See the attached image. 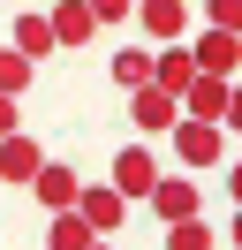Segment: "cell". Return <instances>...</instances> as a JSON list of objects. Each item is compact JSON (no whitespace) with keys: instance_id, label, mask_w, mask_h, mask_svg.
Masks as SVG:
<instances>
[{"instance_id":"cell-1","label":"cell","mask_w":242,"mask_h":250,"mask_svg":"<svg viewBox=\"0 0 242 250\" xmlns=\"http://www.w3.org/2000/svg\"><path fill=\"white\" fill-rule=\"evenodd\" d=\"M182 114L189 122H235V76H189L182 83Z\"/></svg>"},{"instance_id":"cell-2","label":"cell","mask_w":242,"mask_h":250,"mask_svg":"<svg viewBox=\"0 0 242 250\" xmlns=\"http://www.w3.org/2000/svg\"><path fill=\"white\" fill-rule=\"evenodd\" d=\"M174 152H182V167H220L227 159V129L220 122H189V114H174Z\"/></svg>"},{"instance_id":"cell-3","label":"cell","mask_w":242,"mask_h":250,"mask_svg":"<svg viewBox=\"0 0 242 250\" xmlns=\"http://www.w3.org/2000/svg\"><path fill=\"white\" fill-rule=\"evenodd\" d=\"M76 212L91 220V235H114L121 212H129V197H121L114 182H83V189H76Z\"/></svg>"},{"instance_id":"cell-4","label":"cell","mask_w":242,"mask_h":250,"mask_svg":"<svg viewBox=\"0 0 242 250\" xmlns=\"http://www.w3.org/2000/svg\"><path fill=\"white\" fill-rule=\"evenodd\" d=\"M23 189L45 205V212H60V205H76V189H83V182H76V167H68V159H38V174H30Z\"/></svg>"},{"instance_id":"cell-5","label":"cell","mask_w":242,"mask_h":250,"mask_svg":"<svg viewBox=\"0 0 242 250\" xmlns=\"http://www.w3.org/2000/svg\"><path fill=\"white\" fill-rule=\"evenodd\" d=\"M38 159H45V144H38V137H23V129H8V137H0V182L23 189L30 174H38Z\"/></svg>"},{"instance_id":"cell-6","label":"cell","mask_w":242,"mask_h":250,"mask_svg":"<svg viewBox=\"0 0 242 250\" xmlns=\"http://www.w3.org/2000/svg\"><path fill=\"white\" fill-rule=\"evenodd\" d=\"M129 16H136V23H144V31H151V38H159V46H174V38H182V31H189V0H136Z\"/></svg>"},{"instance_id":"cell-7","label":"cell","mask_w":242,"mask_h":250,"mask_svg":"<svg viewBox=\"0 0 242 250\" xmlns=\"http://www.w3.org/2000/svg\"><path fill=\"white\" fill-rule=\"evenodd\" d=\"M151 182H159V159H151L144 144H121V152H114V189H121V197H144Z\"/></svg>"},{"instance_id":"cell-8","label":"cell","mask_w":242,"mask_h":250,"mask_svg":"<svg viewBox=\"0 0 242 250\" xmlns=\"http://www.w3.org/2000/svg\"><path fill=\"white\" fill-rule=\"evenodd\" d=\"M189 61H197V76H235L242 46H235V31H204V38L189 46Z\"/></svg>"},{"instance_id":"cell-9","label":"cell","mask_w":242,"mask_h":250,"mask_svg":"<svg viewBox=\"0 0 242 250\" xmlns=\"http://www.w3.org/2000/svg\"><path fill=\"white\" fill-rule=\"evenodd\" d=\"M129 114H136V129H174L182 99H174V91H159V83H136V91H129Z\"/></svg>"},{"instance_id":"cell-10","label":"cell","mask_w":242,"mask_h":250,"mask_svg":"<svg viewBox=\"0 0 242 250\" xmlns=\"http://www.w3.org/2000/svg\"><path fill=\"white\" fill-rule=\"evenodd\" d=\"M45 23H53V46H83V38L99 31L83 0H53V16H45Z\"/></svg>"},{"instance_id":"cell-11","label":"cell","mask_w":242,"mask_h":250,"mask_svg":"<svg viewBox=\"0 0 242 250\" xmlns=\"http://www.w3.org/2000/svg\"><path fill=\"white\" fill-rule=\"evenodd\" d=\"M197 76V61H189V46H159L151 53V83H159V91H174L182 99V83Z\"/></svg>"},{"instance_id":"cell-12","label":"cell","mask_w":242,"mask_h":250,"mask_svg":"<svg viewBox=\"0 0 242 250\" xmlns=\"http://www.w3.org/2000/svg\"><path fill=\"white\" fill-rule=\"evenodd\" d=\"M99 235H91V220L76 212V205H60L53 212V228H45V250H91Z\"/></svg>"},{"instance_id":"cell-13","label":"cell","mask_w":242,"mask_h":250,"mask_svg":"<svg viewBox=\"0 0 242 250\" xmlns=\"http://www.w3.org/2000/svg\"><path fill=\"white\" fill-rule=\"evenodd\" d=\"M144 197H151V212H159V220H189V212H197V182H166V174H159Z\"/></svg>"},{"instance_id":"cell-14","label":"cell","mask_w":242,"mask_h":250,"mask_svg":"<svg viewBox=\"0 0 242 250\" xmlns=\"http://www.w3.org/2000/svg\"><path fill=\"white\" fill-rule=\"evenodd\" d=\"M8 46H15V53H30V61L60 53V46H53V23H45V16H15V38H8Z\"/></svg>"},{"instance_id":"cell-15","label":"cell","mask_w":242,"mask_h":250,"mask_svg":"<svg viewBox=\"0 0 242 250\" xmlns=\"http://www.w3.org/2000/svg\"><path fill=\"white\" fill-rule=\"evenodd\" d=\"M30 83H38V61H30V53H15V46H0V91L23 99Z\"/></svg>"},{"instance_id":"cell-16","label":"cell","mask_w":242,"mask_h":250,"mask_svg":"<svg viewBox=\"0 0 242 250\" xmlns=\"http://www.w3.org/2000/svg\"><path fill=\"white\" fill-rule=\"evenodd\" d=\"M166 250H220V235L204 228V212H189V220H166Z\"/></svg>"},{"instance_id":"cell-17","label":"cell","mask_w":242,"mask_h":250,"mask_svg":"<svg viewBox=\"0 0 242 250\" xmlns=\"http://www.w3.org/2000/svg\"><path fill=\"white\" fill-rule=\"evenodd\" d=\"M114 83H121V91H136V83H151V53H144V46L114 53Z\"/></svg>"},{"instance_id":"cell-18","label":"cell","mask_w":242,"mask_h":250,"mask_svg":"<svg viewBox=\"0 0 242 250\" xmlns=\"http://www.w3.org/2000/svg\"><path fill=\"white\" fill-rule=\"evenodd\" d=\"M204 23H212V31H235V23H242V0H204Z\"/></svg>"},{"instance_id":"cell-19","label":"cell","mask_w":242,"mask_h":250,"mask_svg":"<svg viewBox=\"0 0 242 250\" xmlns=\"http://www.w3.org/2000/svg\"><path fill=\"white\" fill-rule=\"evenodd\" d=\"M91 23H129V0H83Z\"/></svg>"},{"instance_id":"cell-20","label":"cell","mask_w":242,"mask_h":250,"mask_svg":"<svg viewBox=\"0 0 242 250\" xmlns=\"http://www.w3.org/2000/svg\"><path fill=\"white\" fill-rule=\"evenodd\" d=\"M8 129H15V99L0 91V137H8Z\"/></svg>"},{"instance_id":"cell-21","label":"cell","mask_w":242,"mask_h":250,"mask_svg":"<svg viewBox=\"0 0 242 250\" xmlns=\"http://www.w3.org/2000/svg\"><path fill=\"white\" fill-rule=\"evenodd\" d=\"M91 250H106V235H99V243H91Z\"/></svg>"},{"instance_id":"cell-22","label":"cell","mask_w":242,"mask_h":250,"mask_svg":"<svg viewBox=\"0 0 242 250\" xmlns=\"http://www.w3.org/2000/svg\"><path fill=\"white\" fill-rule=\"evenodd\" d=\"M129 8H136V0H129Z\"/></svg>"}]
</instances>
